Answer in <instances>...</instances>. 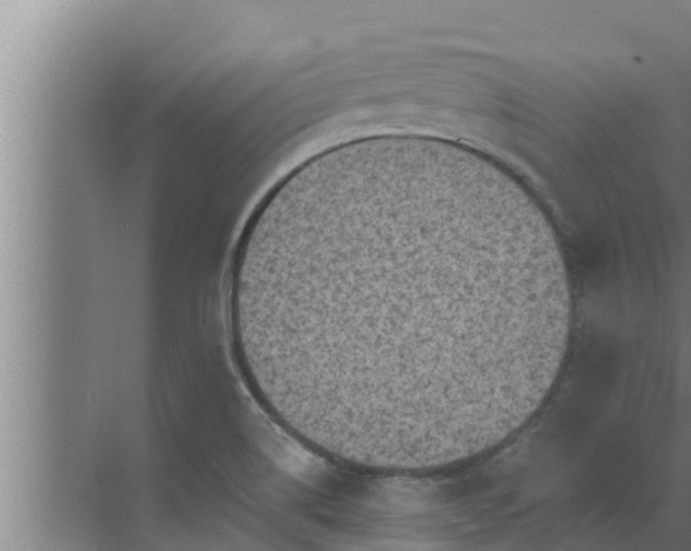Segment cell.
<instances>
[{
  "label": "cell",
  "mask_w": 691,
  "mask_h": 551,
  "mask_svg": "<svg viewBox=\"0 0 691 551\" xmlns=\"http://www.w3.org/2000/svg\"><path fill=\"white\" fill-rule=\"evenodd\" d=\"M250 288L288 391L374 469L500 444L567 348L547 213L503 165L438 138L360 139L296 167L260 219Z\"/></svg>",
  "instance_id": "obj_1"
}]
</instances>
